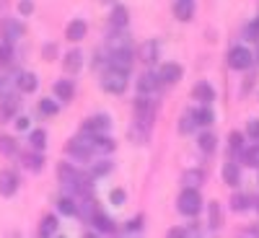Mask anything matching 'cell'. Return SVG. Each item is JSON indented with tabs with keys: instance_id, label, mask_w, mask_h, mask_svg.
Returning a JSON list of instances; mask_svg holds the SVG:
<instances>
[{
	"instance_id": "9",
	"label": "cell",
	"mask_w": 259,
	"mask_h": 238,
	"mask_svg": "<svg viewBox=\"0 0 259 238\" xmlns=\"http://www.w3.org/2000/svg\"><path fill=\"white\" fill-rule=\"evenodd\" d=\"M109 127H112L109 117H106V114H96V117H89V122L83 124V132H89V135H99V132H106Z\"/></svg>"
},
{
	"instance_id": "35",
	"label": "cell",
	"mask_w": 259,
	"mask_h": 238,
	"mask_svg": "<svg viewBox=\"0 0 259 238\" xmlns=\"http://www.w3.org/2000/svg\"><path fill=\"white\" fill-rule=\"evenodd\" d=\"M11 60H13V47L8 41H3V44H0V65H8Z\"/></svg>"
},
{
	"instance_id": "16",
	"label": "cell",
	"mask_w": 259,
	"mask_h": 238,
	"mask_svg": "<svg viewBox=\"0 0 259 238\" xmlns=\"http://www.w3.org/2000/svg\"><path fill=\"white\" fill-rule=\"evenodd\" d=\"M174 16L179 21H192V16H194V0H174Z\"/></svg>"
},
{
	"instance_id": "33",
	"label": "cell",
	"mask_w": 259,
	"mask_h": 238,
	"mask_svg": "<svg viewBox=\"0 0 259 238\" xmlns=\"http://www.w3.org/2000/svg\"><path fill=\"white\" fill-rule=\"evenodd\" d=\"M241 161L246 166H259V148H249V150L241 148Z\"/></svg>"
},
{
	"instance_id": "19",
	"label": "cell",
	"mask_w": 259,
	"mask_h": 238,
	"mask_svg": "<svg viewBox=\"0 0 259 238\" xmlns=\"http://www.w3.org/2000/svg\"><path fill=\"white\" fill-rule=\"evenodd\" d=\"M24 168L31 171V174H39V171L45 168V156H41L39 150H36V153H26L24 156Z\"/></svg>"
},
{
	"instance_id": "26",
	"label": "cell",
	"mask_w": 259,
	"mask_h": 238,
	"mask_svg": "<svg viewBox=\"0 0 259 238\" xmlns=\"http://www.w3.org/2000/svg\"><path fill=\"white\" fill-rule=\"evenodd\" d=\"M57 210L62 215H68V218H73V215H78V202L73 197H60L57 200Z\"/></svg>"
},
{
	"instance_id": "34",
	"label": "cell",
	"mask_w": 259,
	"mask_h": 238,
	"mask_svg": "<svg viewBox=\"0 0 259 238\" xmlns=\"http://www.w3.org/2000/svg\"><path fill=\"white\" fill-rule=\"evenodd\" d=\"M221 220H223L221 207H218V202H212V205H210V225H212V228H218V225H221Z\"/></svg>"
},
{
	"instance_id": "45",
	"label": "cell",
	"mask_w": 259,
	"mask_h": 238,
	"mask_svg": "<svg viewBox=\"0 0 259 238\" xmlns=\"http://www.w3.org/2000/svg\"><path fill=\"white\" fill-rule=\"evenodd\" d=\"M168 235H184V230H182V228H171Z\"/></svg>"
},
{
	"instance_id": "28",
	"label": "cell",
	"mask_w": 259,
	"mask_h": 238,
	"mask_svg": "<svg viewBox=\"0 0 259 238\" xmlns=\"http://www.w3.org/2000/svg\"><path fill=\"white\" fill-rule=\"evenodd\" d=\"M29 145H31L34 150H45V145H47V132H45V129H31Z\"/></svg>"
},
{
	"instance_id": "2",
	"label": "cell",
	"mask_w": 259,
	"mask_h": 238,
	"mask_svg": "<svg viewBox=\"0 0 259 238\" xmlns=\"http://www.w3.org/2000/svg\"><path fill=\"white\" fill-rule=\"evenodd\" d=\"M65 153L73 156V161H89L94 156V145H91V135H80L73 137L68 145H65Z\"/></svg>"
},
{
	"instance_id": "27",
	"label": "cell",
	"mask_w": 259,
	"mask_h": 238,
	"mask_svg": "<svg viewBox=\"0 0 259 238\" xmlns=\"http://www.w3.org/2000/svg\"><path fill=\"white\" fill-rule=\"evenodd\" d=\"M197 145H200L202 153H212L215 145H218V137H215L212 132H202V135H197Z\"/></svg>"
},
{
	"instance_id": "22",
	"label": "cell",
	"mask_w": 259,
	"mask_h": 238,
	"mask_svg": "<svg viewBox=\"0 0 259 238\" xmlns=\"http://www.w3.org/2000/svg\"><path fill=\"white\" fill-rule=\"evenodd\" d=\"M57 228H60L57 218H55V215H47V218H41V223H39V235L50 238V235H55V233H57Z\"/></svg>"
},
{
	"instance_id": "31",
	"label": "cell",
	"mask_w": 259,
	"mask_h": 238,
	"mask_svg": "<svg viewBox=\"0 0 259 238\" xmlns=\"http://www.w3.org/2000/svg\"><path fill=\"white\" fill-rule=\"evenodd\" d=\"M251 200L246 197V194H233L231 197V207H233V212H246L251 205H249Z\"/></svg>"
},
{
	"instance_id": "24",
	"label": "cell",
	"mask_w": 259,
	"mask_h": 238,
	"mask_svg": "<svg viewBox=\"0 0 259 238\" xmlns=\"http://www.w3.org/2000/svg\"><path fill=\"white\" fill-rule=\"evenodd\" d=\"M16 109H18V99L16 96H8L3 101V106H0V122H8L16 114Z\"/></svg>"
},
{
	"instance_id": "10",
	"label": "cell",
	"mask_w": 259,
	"mask_h": 238,
	"mask_svg": "<svg viewBox=\"0 0 259 238\" xmlns=\"http://www.w3.org/2000/svg\"><path fill=\"white\" fill-rule=\"evenodd\" d=\"M158 85H161V80H158L156 73H143V75L138 78V91H140V93H156Z\"/></svg>"
},
{
	"instance_id": "29",
	"label": "cell",
	"mask_w": 259,
	"mask_h": 238,
	"mask_svg": "<svg viewBox=\"0 0 259 238\" xmlns=\"http://www.w3.org/2000/svg\"><path fill=\"white\" fill-rule=\"evenodd\" d=\"M0 153H3V156L18 153V142L13 137H8V135H0Z\"/></svg>"
},
{
	"instance_id": "3",
	"label": "cell",
	"mask_w": 259,
	"mask_h": 238,
	"mask_svg": "<svg viewBox=\"0 0 259 238\" xmlns=\"http://www.w3.org/2000/svg\"><path fill=\"white\" fill-rule=\"evenodd\" d=\"M101 85L106 93H124L127 88V73L124 70H117V68H109L101 78Z\"/></svg>"
},
{
	"instance_id": "40",
	"label": "cell",
	"mask_w": 259,
	"mask_h": 238,
	"mask_svg": "<svg viewBox=\"0 0 259 238\" xmlns=\"http://www.w3.org/2000/svg\"><path fill=\"white\" fill-rule=\"evenodd\" d=\"M109 200H112L114 205H124V200H127V194H124V189H112V194H109Z\"/></svg>"
},
{
	"instance_id": "4",
	"label": "cell",
	"mask_w": 259,
	"mask_h": 238,
	"mask_svg": "<svg viewBox=\"0 0 259 238\" xmlns=\"http://www.w3.org/2000/svg\"><path fill=\"white\" fill-rule=\"evenodd\" d=\"M24 34H26L24 21H18V18H3V21H0V39L8 41V44L18 41Z\"/></svg>"
},
{
	"instance_id": "44",
	"label": "cell",
	"mask_w": 259,
	"mask_h": 238,
	"mask_svg": "<svg viewBox=\"0 0 259 238\" xmlns=\"http://www.w3.org/2000/svg\"><path fill=\"white\" fill-rule=\"evenodd\" d=\"M16 127H18V129H29V119H26V117H18V119H16Z\"/></svg>"
},
{
	"instance_id": "36",
	"label": "cell",
	"mask_w": 259,
	"mask_h": 238,
	"mask_svg": "<svg viewBox=\"0 0 259 238\" xmlns=\"http://www.w3.org/2000/svg\"><path fill=\"white\" fill-rule=\"evenodd\" d=\"M109 171H112V163H109V161L96 163V166H94V171H91V179H96V176H104V174H109Z\"/></svg>"
},
{
	"instance_id": "21",
	"label": "cell",
	"mask_w": 259,
	"mask_h": 238,
	"mask_svg": "<svg viewBox=\"0 0 259 238\" xmlns=\"http://www.w3.org/2000/svg\"><path fill=\"white\" fill-rule=\"evenodd\" d=\"M130 24V11L124 6H114L112 8V26L114 29H124Z\"/></svg>"
},
{
	"instance_id": "48",
	"label": "cell",
	"mask_w": 259,
	"mask_h": 238,
	"mask_svg": "<svg viewBox=\"0 0 259 238\" xmlns=\"http://www.w3.org/2000/svg\"><path fill=\"white\" fill-rule=\"evenodd\" d=\"M256 148H259V142H256Z\"/></svg>"
},
{
	"instance_id": "12",
	"label": "cell",
	"mask_w": 259,
	"mask_h": 238,
	"mask_svg": "<svg viewBox=\"0 0 259 238\" xmlns=\"http://www.w3.org/2000/svg\"><path fill=\"white\" fill-rule=\"evenodd\" d=\"M192 96L197 99V101H202V104H210V101L215 99V88H212L210 83L200 80V83H194V88H192Z\"/></svg>"
},
{
	"instance_id": "7",
	"label": "cell",
	"mask_w": 259,
	"mask_h": 238,
	"mask_svg": "<svg viewBox=\"0 0 259 238\" xmlns=\"http://www.w3.org/2000/svg\"><path fill=\"white\" fill-rule=\"evenodd\" d=\"M109 68H117V70L130 73V68H133V50L114 47V52L109 55Z\"/></svg>"
},
{
	"instance_id": "47",
	"label": "cell",
	"mask_w": 259,
	"mask_h": 238,
	"mask_svg": "<svg viewBox=\"0 0 259 238\" xmlns=\"http://www.w3.org/2000/svg\"><path fill=\"white\" fill-rule=\"evenodd\" d=\"M256 210H259V202H256Z\"/></svg>"
},
{
	"instance_id": "13",
	"label": "cell",
	"mask_w": 259,
	"mask_h": 238,
	"mask_svg": "<svg viewBox=\"0 0 259 238\" xmlns=\"http://www.w3.org/2000/svg\"><path fill=\"white\" fill-rule=\"evenodd\" d=\"M223 181H226L228 186H239V184H241V168H239V163L228 161V163L223 166Z\"/></svg>"
},
{
	"instance_id": "41",
	"label": "cell",
	"mask_w": 259,
	"mask_h": 238,
	"mask_svg": "<svg viewBox=\"0 0 259 238\" xmlns=\"http://www.w3.org/2000/svg\"><path fill=\"white\" fill-rule=\"evenodd\" d=\"M18 13H21V16L34 13V3H31V0H21V3H18Z\"/></svg>"
},
{
	"instance_id": "30",
	"label": "cell",
	"mask_w": 259,
	"mask_h": 238,
	"mask_svg": "<svg viewBox=\"0 0 259 238\" xmlns=\"http://www.w3.org/2000/svg\"><path fill=\"white\" fill-rule=\"evenodd\" d=\"M182 181L187 186H200L205 181V174H202V171H197V168H192V171H187V174L182 176Z\"/></svg>"
},
{
	"instance_id": "32",
	"label": "cell",
	"mask_w": 259,
	"mask_h": 238,
	"mask_svg": "<svg viewBox=\"0 0 259 238\" xmlns=\"http://www.w3.org/2000/svg\"><path fill=\"white\" fill-rule=\"evenodd\" d=\"M39 112L45 114V117H50V119H52V117H57L60 106H57L52 99H41V101H39Z\"/></svg>"
},
{
	"instance_id": "38",
	"label": "cell",
	"mask_w": 259,
	"mask_h": 238,
	"mask_svg": "<svg viewBox=\"0 0 259 238\" xmlns=\"http://www.w3.org/2000/svg\"><path fill=\"white\" fill-rule=\"evenodd\" d=\"M246 135H249L251 140H259V119H249V124H246Z\"/></svg>"
},
{
	"instance_id": "8",
	"label": "cell",
	"mask_w": 259,
	"mask_h": 238,
	"mask_svg": "<svg viewBox=\"0 0 259 238\" xmlns=\"http://www.w3.org/2000/svg\"><path fill=\"white\" fill-rule=\"evenodd\" d=\"M16 192H18V176H16V171L3 168V171H0V194H3V197H13Z\"/></svg>"
},
{
	"instance_id": "18",
	"label": "cell",
	"mask_w": 259,
	"mask_h": 238,
	"mask_svg": "<svg viewBox=\"0 0 259 238\" xmlns=\"http://www.w3.org/2000/svg\"><path fill=\"white\" fill-rule=\"evenodd\" d=\"M91 223H94V228L96 230H101V233H114V223L106 218L104 212H99V210H94L91 212Z\"/></svg>"
},
{
	"instance_id": "42",
	"label": "cell",
	"mask_w": 259,
	"mask_h": 238,
	"mask_svg": "<svg viewBox=\"0 0 259 238\" xmlns=\"http://www.w3.org/2000/svg\"><path fill=\"white\" fill-rule=\"evenodd\" d=\"M140 228H143V215H138V218H133V220L127 223V230H130V233H135V230H140Z\"/></svg>"
},
{
	"instance_id": "6",
	"label": "cell",
	"mask_w": 259,
	"mask_h": 238,
	"mask_svg": "<svg viewBox=\"0 0 259 238\" xmlns=\"http://www.w3.org/2000/svg\"><path fill=\"white\" fill-rule=\"evenodd\" d=\"M156 75H158L161 85H171V83H179V80H182L184 68H182L179 62H163V65H161V70H158Z\"/></svg>"
},
{
	"instance_id": "46",
	"label": "cell",
	"mask_w": 259,
	"mask_h": 238,
	"mask_svg": "<svg viewBox=\"0 0 259 238\" xmlns=\"http://www.w3.org/2000/svg\"><path fill=\"white\" fill-rule=\"evenodd\" d=\"M101 3H114V0H101Z\"/></svg>"
},
{
	"instance_id": "11",
	"label": "cell",
	"mask_w": 259,
	"mask_h": 238,
	"mask_svg": "<svg viewBox=\"0 0 259 238\" xmlns=\"http://www.w3.org/2000/svg\"><path fill=\"white\" fill-rule=\"evenodd\" d=\"M16 85H18L21 93H34V91L39 88V78H36L34 73H21V75L16 78Z\"/></svg>"
},
{
	"instance_id": "43",
	"label": "cell",
	"mask_w": 259,
	"mask_h": 238,
	"mask_svg": "<svg viewBox=\"0 0 259 238\" xmlns=\"http://www.w3.org/2000/svg\"><path fill=\"white\" fill-rule=\"evenodd\" d=\"M41 55H45V60H55L57 57V44H45Z\"/></svg>"
},
{
	"instance_id": "23",
	"label": "cell",
	"mask_w": 259,
	"mask_h": 238,
	"mask_svg": "<svg viewBox=\"0 0 259 238\" xmlns=\"http://www.w3.org/2000/svg\"><path fill=\"white\" fill-rule=\"evenodd\" d=\"M138 55H140L143 62H156L158 60V44L156 41H145V44L138 50Z\"/></svg>"
},
{
	"instance_id": "49",
	"label": "cell",
	"mask_w": 259,
	"mask_h": 238,
	"mask_svg": "<svg viewBox=\"0 0 259 238\" xmlns=\"http://www.w3.org/2000/svg\"><path fill=\"white\" fill-rule=\"evenodd\" d=\"M256 168H259V166H256Z\"/></svg>"
},
{
	"instance_id": "15",
	"label": "cell",
	"mask_w": 259,
	"mask_h": 238,
	"mask_svg": "<svg viewBox=\"0 0 259 238\" xmlns=\"http://www.w3.org/2000/svg\"><path fill=\"white\" fill-rule=\"evenodd\" d=\"M65 73H70V75H75L78 70H80V65H83V52L80 50H70L68 55H65Z\"/></svg>"
},
{
	"instance_id": "25",
	"label": "cell",
	"mask_w": 259,
	"mask_h": 238,
	"mask_svg": "<svg viewBox=\"0 0 259 238\" xmlns=\"http://www.w3.org/2000/svg\"><path fill=\"white\" fill-rule=\"evenodd\" d=\"M192 117H194V124H200V127H210L215 122V114H212L210 106H202V109H197Z\"/></svg>"
},
{
	"instance_id": "1",
	"label": "cell",
	"mask_w": 259,
	"mask_h": 238,
	"mask_svg": "<svg viewBox=\"0 0 259 238\" xmlns=\"http://www.w3.org/2000/svg\"><path fill=\"white\" fill-rule=\"evenodd\" d=\"M177 207L182 215H187V218H194L200 210H202V197H200V192L197 186H187L182 194H179V200H177Z\"/></svg>"
},
{
	"instance_id": "39",
	"label": "cell",
	"mask_w": 259,
	"mask_h": 238,
	"mask_svg": "<svg viewBox=\"0 0 259 238\" xmlns=\"http://www.w3.org/2000/svg\"><path fill=\"white\" fill-rule=\"evenodd\" d=\"M228 140H231V148H233V150H241V148H244V135H241V132H231Z\"/></svg>"
},
{
	"instance_id": "5",
	"label": "cell",
	"mask_w": 259,
	"mask_h": 238,
	"mask_svg": "<svg viewBox=\"0 0 259 238\" xmlns=\"http://www.w3.org/2000/svg\"><path fill=\"white\" fill-rule=\"evenodd\" d=\"M228 65L233 70H249L254 65V55L246 50V47H233L228 52Z\"/></svg>"
},
{
	"instance_id": "17",
	"label": "cell",
	"mask_w": 259,
	"mask_h": 238,
	"mask_svg": "<svg viewBox=\"0 0 259 238\" xmlns=\"http://www.w3.org/2000/svg\"><path fill=\"white\" fill-rule=\"evenodd\" d=\"M55 96H57L60 101H73V96H75L73 80H68V78L57 80V83H55Z\"/></svg>"
},
{
	"instance_id": "37",
	"label": "cell",
	"mask_w": 259,
	"mask_h": 238,
	"mask_svg": "<svg viewBox=\"0 0 259 238\" xmlns=\"http://www.w3.org/2000/svg\"><path fill=\"white\" fill-rule=\"evenodd\" d=\"M194 127H197V124H194V117H192V114H184V117H182V124H179V129H182V132H192Z\"/></svg>"
},
{
	"instance_id": "20",
	"label": "cell",
	"mask_w": 259,
	"mask_h": 238,
	"mask_svg": "<svg viewBox=\"0 0 259 238\" xmlns=\"http://www.w3.org/2000/svg\"><path fill=\"white\" fill-rule=\"evenodd\" d=\"M91 145H94V150H99V153H112V150H114V140L106 137L104 132L91 135Z\"/></svg>"
},
{
	"instance_id": "14",
	"label": "cell",
	"mask_w": 259,
	"mask_h": 238,
	"mask_svg": "<svg viewBox=\"0 0 259 238\" xmlns=\"http://www.w3.org/2000/svg\"><path fill=\"white\" fill-rule=\"evenodd\" d=\"M85 31H89V26H85V21L73 18L70 24H68V29H65V36H68L70 41H80V39L85 36Z\"/></svg>"
}]
</instances>
